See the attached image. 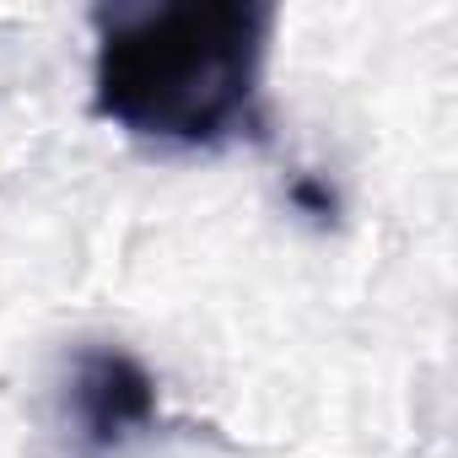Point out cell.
<instances>
[{"mask_svg":"<svg viewBox=\"0 0 458 458\" xmlns=\"http://www.w3.org/2000/svg\"><path fill=\"white\" fill-rule=\"evenodd\" d=\"M92 108L135 140L226 146L259 130L276 38L265 0H157L92 12Z\"/></svg>","mask_w":458,"mask_h":458,"instance_id":"cell-1","label":"cell"},{"mask_svg":"<svg viewBox=\"0 0 458 458\" xmlns=\"http://www.w3.org/2000/svg\"><path fill=\"white\" fill-rule=\"evenodd\" d=\"M65 415L87 453H114L157 426V377L119 345H87L65 377Z\"/></svg>","mask_w":458,"mask_h":458,"instance_id":"cell-2","label":"cell"},{"mask_svg":"<svg viewBox=\"0 0 458 458\" xmlns=\"http://www.w3.org/2000/svg\"><path fill=\"white\" fill-rule=\"evenodd\" d=\"M292 199H297V205H308L313 216H329V210H335V199H329V189H318L313 178H297V183H292Z\"/></svg>","mask_w":458,"mask_h":458,"instance_id":"cell-3","label":"cell"}]
</instances>
